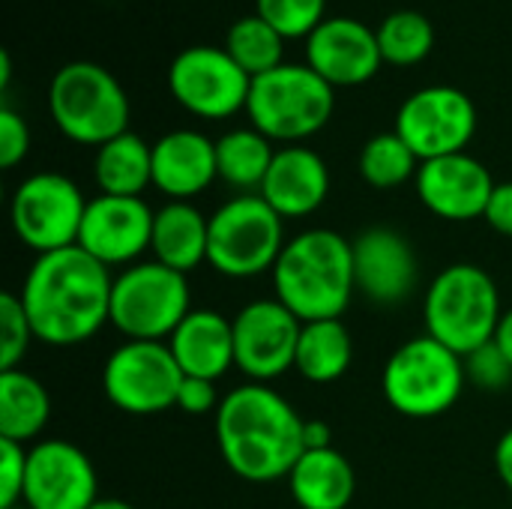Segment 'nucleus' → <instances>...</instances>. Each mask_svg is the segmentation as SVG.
Listing matches in <instances>:
<instances>
[{"instance_id":"412c9836","label":"nucleus","mask_w":512,"mask_h":509,"mask_svg":"<svg viewBox=\"0 0 512 509\" xmlns=\"http://www.w3.org/2000/svg\"><path fill=\"white\" fill-rule=\"evenodd\" d=\"M216 177V141L204 132L174 129L153 144V186L171 201H192Z\"/></svg>"},{"instance_id":"a211bd4d","label":"nucleus","mask_w":512,"mask_h":509,"mask_svg":"<svg viewBox=\"0 0 512 509\" xmlns=\"http://www.w3.org/2000/svg\"><path fill=\"white\" fill-rule=\"evenodd\" d=\"M414 186L423 207L447 222L483 219L489 198L495 192V180L489 168L471 153H453V156L420 162Z\"/></svg>"},{"instance_id":"37998d69","label":"nucleus","mask_w":512,"mask_h":509,"mask_svg":"<svg viewBox=\"0 0 512 509\" xmlns=\"http://www.w3.org/2000/svg\"><path fill=\"white\" fill-rule=\"evenodd\" d=\"M90 509H135L132 504H126V501H117V498H99L96 504Z\"/></svg>"},{"instance_id":"ddd939ff","label":"nucleus","mask_w":512,"mask_h":509,"mask_svg":"<svg viewBox=\"0 0 512 509\" xmlns=\"http://www.w3.org/2000/svg\"><path fill=\"white\" fill-rule=\"evenodd\" d=\"M393 129L420 162L465 153L477 132V105L453 84L420 87L399 105Z\"/></svg>"},{"instance_id":"f03ea898","label":"nucleus","mask_w":512,"mask_h":509,"mask_svg":"<svg viewBox=\"0 0 512 509\" xmlns=\"http://www.w3.org/2000/svg\"><path fill=\"white\" fill-rule=\"evenodd\" d=\"M306 420L267 384H246L222 396L216 411V444L225 465L246 483L288 480L306 453Z\"/></svg>"},{"instance_id":"f257e3e1","label":"nucleus","mask_w":512,"mask_h":509,"mask_svg":"<svg viewBox=\"0 0 512 509\" xmlns=\"http://www.w3.org/2000/svg\"><path fill=\"white\" fill-rule=\"evenodd\" d=\"M111 288V270L81 246H69L36 255L18 297L36 342L72 348L111 324Z\"/></svg>"},{"instance_id":"2eb2a0df","label":"nucleus","mask_w":512,"mask_h":509,"mask_svg":"<svg viewBox=\"0 0 512 509\" xmlns=\"http://www.w3.org/2000/svg\"><path fill=\"white\" fill-rule=\"evenodd\" d=\"M96 501L99 477L84 450L57 438L27 450L24 509H90Z\"/></svg>"},{"instance_id":"aec40b11","label":"nucleus","mask_w":512,"mask_h":509,"mask_svg":"<svg viewBox=\"0 0 512 509\" xmlns=\"http://www.w3.org/2000/svg\"><path fill=\"white\" fill-rule=\"evenodd\" d=\"M258 195L282 216L303 219L312 216L330 195L327 162L303 144H285L276 150L273 165L258 189Z\"/></svg>"},{"instance_id":"39448f33","label":"nucleus","mask_w":512,"mask_h":509,"mask_svg":"<svg viewBox=\"0 0 512 509\" xmlns=\"http://www.w3.org/2000/svg\"><path fill=\"white\" fill-rule=\"evenodd\" d=\"M336 111V87L309 63H282L252 78L246 114L252 126L279 144H303Z\"/></svg>"},{"instance_id":"e433bc0d","label":"nucleus","mask_w":512,"mask_h":509,"mask_svg":"<svg viewBox=\"0 0 512 509\" xmlns=\"http://www.w3.org/2000/svg\"><path fill=\"white\" fill-rule=\"evenodd\" d=\"M222 405L219 393H216V381H204V378H183L180 396H177V408L189 417H204V414H216Z\"/></svg>"},{"instance_id":"6e6552de","label":"nucleus","mask_w":512,"mask_h":509,"mask_svg":"<svg viewBox=\"0 0 512 509\" xmlns=\"http://www.w3.org/2000/svg\"><path fill=\"white\" fill-rule=\"evenodd\" d=\"M285 219L258 195H237L210 216L207 264L228 279L273 273L285 249Z\"/></svg>"},{"instance_id":"5701e85b","label":"nucleus","mask_w":512,"mask_h":509,"mask_svg":"<svg viewBox=\"0 0 512 509\" xmlns=\"http://www.w3.org/2000/svg\"><path fill=\"white\" fill-rule=\"evenodd\" d=\"M210 246V216H204L192 201H168L156 210L150 252L153 261L189 276L207 261Z\"/></svg>"},{"instance_id":"4468645a","label":"nucleus","mask_w":512,"mask_h":509,"mask_svg":"<svg viewBox=\"0 0 512 509\" xmlns=\"http://www.w3.org/2000/svg\"><path fill=\"white\" fill-rule=\"evenodd\" d=\"M234 324V363L252 384H267L294 369L303 321L273 300H252L237 312Z\"/></svg>"},{"instance_id":"f704fd0d","label":"nucleus","mask_w":512,"mask_h":509,"mask_svg":"<svg viewBox=\"0 0 512 509\" xmlns=\"http://www.w3.org/2000/svg\"><path fill=\"white\" fill-rule=\"evenodd\" d=\"M27 480V450L24 444L0 438V509H18Z\"/></svg>"},{"instance_id":"72a5a7b5","label":"nucleus","mask_w":512,"mask_h":509,"mask_svg":"<svg viewBox=\"0 0 512 509\" xmlns=\"http://www.w3.org/2000/svg\"><path fill=\"white\" fill-rule=\"evenodd\" d=\"M465 375L474 387H480L486 393H498V390L510 387L512 363L495 342H489L465 357Z\"/></svg>"},{"instance_id":"79ce46f5","label":"nucleus","mask_w":512,"mask_h":509,"mask_svg":"<svg viewBox=\"0 0 512 509\" xmlns=\"http://www.w3.org/2000/svg\"><path fill=\"white\" fill-rule=\"evenodd\" d=\"M12 81V57L9 51H0V90H6Z\"/></svg>"},{"instance_id":"cd10ccee","label":"nucleus","mask_w":512,"mask_h":509,"mask_svg":"<svg viewBox=\"0 0 512 509\" xmlns=\"http://www.w3.org/2000/svg\"><path fill=\"white\" fill-rule=\"evenodd\" d=\"M273 141L261 135L255 126L246 129H231L216 141V165H219V180L228 186L240 189V195H249L261 189L270 165H273Z\"/></svg>"},{"instance_id":"f8f14e48","label":"nucleus","mask_w":512,"mask_h":509,"mask_svg":"<svg viewBox=\"0 0 512 509\" xmlns=\"http://www.w3.org/2000/svg\"><path fill=\"white\" fill-rule=\"evenodd\" d=\"M171 96L195 117L228 120L246 111L252 75L216 45H189L168 63Z\"/></svg>"},{"instance_id":"20e7f679","label":"nucleus","mask_w":512,"mask_h":509,"mask_svg":"<svg viewBox=\"0 0 512 509\" xmlns=\"http://www.w3.org/2000/svg\"><path fill=\"white\" fill-rule=\"evenodd\" d=\"M501 315L504 309L498 285L477 264L444 267L432 279L423 300L426 333L459 357H468L477 348L489 345L495 339Z\"/></svg>"},{"instance_id":"a878e982","label":"nucleus","mask_w":512,"mask_h":509,"mask_svg":"<svg viewBox=\"0 0 512 509\" xmlns=\"http://www.w3.org/2000/svg\"><path fill=\"white\" fill-rule=\"evenodd\" d=\"M51 420V396L39 378L24 369L0 372V438L27 444L36 441Z\"/></svg>"},{"instance_id":"c9c22d12","label":"nucleus","mask_w":512,"mask_h":509,"mask_svg":"<svg viewBox=\"0 0 512 509\" xmlns=\"http://www.w3.org/2000/svg\"><path fill=\"white\" fill-rule=\"evenodd\" d=\"M27 150H30V129L24 117L15 108L3 105L0 108V165L6 171L15 168L18 162H24Z\"/></svg>"},{"instance_id":"a19ab883","label":"nucleus","mask_w":512,"mask_h":509,"mask_svg":"<svg viewBox=\"0 0 512 509\" xmlns=\"http://www.w3.org/2000/svg\"><path fill=\"white\" fill-rule=\"evenodd\" d=\"M501 351H504V357L512 363V309H507L504 315H501V321H498V330H495V339H492Z\"/></svg>"},{"instance_id":"dca6fc26","label":"nucleus","mask_w":512,"mask_h":509,"mask_svg":"<svg viewBox=\"0 0 512 509\" xmlns=\"http://www.w3.org/2000/svg\"><path fill=\"white\" fill-rule=\"evenodd\" d=\"M156 213L144 198L123 195H96L87 201L84 222L78 231V246L111 267H132L150 249Z\"/></svg>"},{"instance_id":"473e14b6","label":"nucleus","mask_w":512,"mask_h":509,"mask_svg":"<svg viewBox=\"0 0 512 509\" xmlns=\"http://www.w3.org/2000/svg\"><path fill=\"white\" fill-rule=\"evenodd\" d=\"M33 339L36 336H33L21 297L12 291H3L0 294V372L21 369L18 363L24 360Z\"/></svg>"},{"instance_id":"393cba45","label":"nucleus","mask_w":512,"mask_h":509,"mask_svg":"<svg viewBox=\"0 0 512 509\" xmlns=\"http://www.w3.org/2000/svg\"><path fill=\"white\" fill-rule=\"evenodd\" d=\"M93 177L102 195L141 198L153 186V144L135 132H123L96 147Z\"/></svg>"},{"instance_id":"2f4dec72","label":"nucleus","mask_w":512,"mask_h":509,"mask_svg":"<svg viewBox=\"0 0 512 509\" xmlns=\"http://www.w3.org/2000/svg\"><path fill=\"white\" fill-rule=\"evenodd\" d=\"M327 0H255V12L285 39H306L327 15Z\"/></svg>"},{"instance_id":"7ed1b4c3","label":"nucleus","mask_w":512,"mask_h":509,"mask_svg":"<svg viewBox=\"0 0 512 509\" xmlns=\"http://www.w3.org/2000/svg\"><path fill=\"white\" fill-rule=\"evenodd\" d=\"M273 291L303 324L342 318L357 294L351 240L330 228L291 237L273 267Z\"/></svg>"},{"instance_id":"58836bf2","label":"nucleus","mask_w":512,"mask_h":509,"mask_svg":"<svg viewBox=\"0 0 512 509\" xmlns=\"http://www.w3.org/2000/svg\"><path fill=\"white\" fill-rule=\"evenodd\" d=\"M495 471L501 477V483L512 492V429H507L495 447Z\"/></svg>"},{"instance_id":"c03bdc74","label":"nucleus","mask_w":512,"mask_h":509,"mask_svg":"<svg viewBox=\"0 0 512 509\" xmlns=\"http://www.w3.org/2000/svg\"><path fill=\"white\" fill-rule=\"evenodd\" d=\"M18 509H24V507H18Z\"/></svg>"},{"instance_id":"0eeeda50","label":"nucleus","mask_w":512,"mask_h":509,"mask_svg":"<svg viewBox=\"0 0 512 509\" xmlns=\"http://www.w3.org/2000/svg\"><path fill=\"white\" fill-rule=\"evenodd\" d=\"M465 384V357L429 333L399 345L381 375L387 405L411 420H432L447 414L462 399Z\"/></svg>"},{"instance_id":"7c9ffc66","label":"nucleus","mask_w":512,"mask_h":509,"mask_svg":"<svg viewBox=\"0 0 512 509\" xmlns=\"http://www.w3.org/2000/svg\"><path fill=\"white\" fill-rule=\"evenodd\" d=\"M420 159L399 138V132H378L360 150V177L372 189H399L408 180H417Z\"/></svg>"},{"instance_id":"c756f323","label":"nucleus","mask_w":512,"mask_h":509,"mask_svg":"<svg viewBox=\"0 0 512 509\" xmlns=\"http://www.w3.org/2000/svg\"><path fill=\"white\" fill-rule=\"evenodd\" d=\"M285 36L270 24L264 21L258 12L252 15H243L237 18L231 27H228V36H225V51L252 75H264L276 66L285 63Z\"/></svg>"},{"instance_id":"bb28decb","label":"nucleus","mask_w":512,"mask_h":509,"mask_svg":"<svg viewBox=\"0 0 512 509\" xmlns=\"http://www.w3.org/2000/svg\"><path fill=\"white\" fill-rule=\"evenodd\" d=\"M354 360V342L342 318L309 321L300 330L294 369L309 384H333L339 381Z\"/></svg>"},{"instance_id":"c85d7f7f","label":"nucleus","mask_w":512,"mask_h":509,"mask_svg":"<svg viewBox=\"0 0 512 509\" xmlns=\"http://www.w3.org/2000/svg\"><path fill=\"white\" fill-rule=\"evenodd\" d=\"M375 33L384 63L399 69L423 63L435 48V27L420 9H396L384 15Z\"/></svg>"},{"instance_id":"b1692460","label":"nucleus","mask_w":512,"mask_h":509,"mask_svg":"<svg viewBox=\"0 0 512 509\" xmlns=\"http://www.w3.org/2000/svg\"><path fill=\"white\" fill-rule=\"evenodd\" d=\"M288 489L300 509H345L354 501L357 477L336 447L306 450L288 474Z\"/></svg>"},{"instance_id":"9d476101","label":"nucleus","mask_w":512,"mask_h":509,"mask_svg":"<svg viewBox=\"0 0 512 509\" xmlns=\"http://www.w3.org/2000/svg\"><path fill=\"white\" fill-rule=\"evenodd\" d=\"M87 198L78 183L60 171H39L18 183L9 201L15 237L36 255L78 246Z\"/></svg>"},{"instance_id":"4be33fe9","label":"nucleus","mask_w":512,"mask_h":509,"mask_svg":"<svg viewBox=\"0 0 512 509\" xmlns=\"http://www.w3.org/2000/svg\"><path fill=\"white\" fill-rule=\"evenodd\" d=\"M168 348L186 378L219 381L234 369V324L213 309H192L171 333Z\"/></svg>"},{"instance_id":"9b49d317","label":"nucleus","mask_w":512,"mask_h":509,"mask_svg":"<svg viewBox=\"0 0 512 509\" xmlns=\"http://www.w3.org/2000/svg\"><path fill=\"white\" fill-rule=\"evenodd\" d=\"M183 378L186 375L177 366L168 342L126 339L105 360L102 390L117 411L132 417H153L177 408Z\"/></svg>"},{"instance_id":"ea45409f","label":"nucleus","mask_w":512,"mask_h":509,"mask_svg":"<svg viewBox=\"0 0 512 509\" xmlns=\"http://www.w3.org/2000/svg\"><path fill=\"white\" fill-rule=\"evenodd\" d=\"M303 441H306V450H327V447H333L330 426L324 420H306Z\"/></svg>"},{"instance_id":"6ab92c4d","label":"nucleus","mask_w":512,"mask_h":509,"mask_svg":"<svg viewBox=\"0 0 512 509\" xmlns=\"http://www.w3.org/2000/svg\"><path fill=\"white\" fill-rule=\"evenodd\" d=\"M351 249H354V282L366 300L378 306H396L411 297L420 279V264L405 234L387 225H375L366 228L360 237H354Z\"/></svg>"},{"instance_id":"f3484780","label":"nucleus","mask_w":512,"mask_h":509,"mask_svg":"<svg viewBox=\"0 0 512 509\" xmlns=\"http://www.w3.org/2000/svg\"><path fill=\"white\" fill-rule=\"evenodd\" d=\"M306 63L333 87H357L378 75L384 57L369 24L351 15H330L306 36Z\"/></svg>"},{"instance_id":"4c0bfd02","label":"nucleus","mask_w":512,"mask_h":509,"mask_svg":"<svg viewBox=\"0 0 512 509\" xmlns=\"http://www.w3.org/2000/svg\"><path fill=\"white\" fill-rule=\"evenodd\" d=\"M483 219L489 222L492 231L512 240V183H495V192L489 198Z\"/></svg>"},{"instance_id":"1a4fd4ad","label":"nucleus","mask_w":512,"mask_h":509,"mask_svg":"<svg viewBox=\"0 0 512 509\" xmlns=\"http://www.w3.org/2000/svg\"><path fill=\"white\" fill-rule=\"evenodd\" d=\"M189 312L192 291L186 276L159 261H138L114 276L111 327L126 339L168 342Z\"/></svg>"},{"instance_id":"423d86ee","label":"nucleus","mask_w":512,"mask_h":509,"mask_svg":"<svg viewBox=\"0 0 512 509\" xmlns=\"http://www.w3.org/2000/svg\"><path fill=\"white\" fill-rule=\"evenodd\" d=\"M54 126L75 144L102 147L129 132V96L123 84L93 60L63 63L48 87Z\"/></svg>"}]
</instances>
